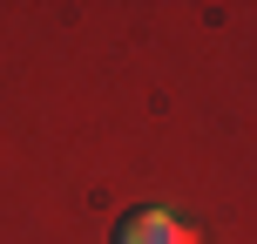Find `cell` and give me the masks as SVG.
Wrapping results in <instances>:
<instances>
[{
    "instance_id": "obj_1",
    "label": "cell",
    "mask_w": 257,
    "mask_h": 244,
    "mask_svg": "<svg viewBox=\"0 0 257 244\" xmlns=\"http://www.w3.org/2000/svg\"><path fill=\"white\" fill-rule=\"evenodd\" d=\"M115 244H196V231L176 217V210L149 204V210H128V217L115 224Z\"/></svg>"
}]
</instances>
